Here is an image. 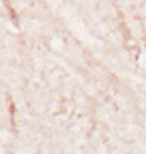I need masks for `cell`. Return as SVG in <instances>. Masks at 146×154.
Returning a JSON list of instances; mask_svg holds the SVG:
<instances>
[]
</instances>
